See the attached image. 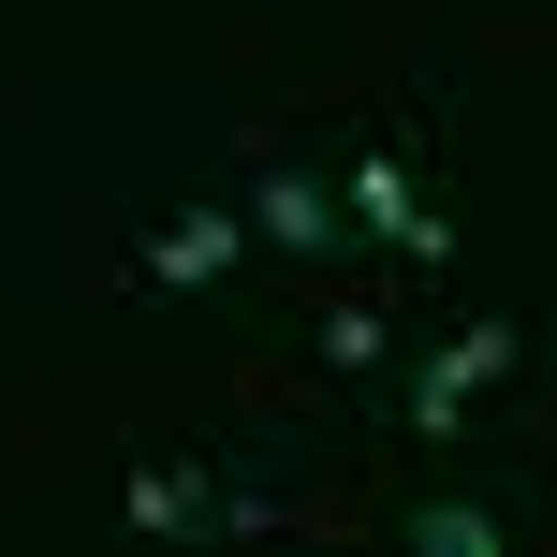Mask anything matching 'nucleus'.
<instances>
[{
	"mask_svg": "<svg viewBox=\"0 0 557 557\" xmlns=\"http://www.w3.org/2000/svg\"><path fill=\"white\" fill-rule=\"evenodd\" d=\"M396 543H411V557H499L513 513H499V499H411V513H396Z\"/></svg>",
	"mask_w": 557,
	"mask_h": 557,
	"instance_id": "obj_7",
	"label": "nucleus"
},
{
	"mask_svg": "<svg viewBox=\"0 0 557 557\" xmlns=\"http://www.w3.org/2000/svg\"><path fill=\"white\" fill-rule=\"evenodd\" d=\"M235 221H250V250H278V264H337V250H352L337 176L294 162V147H264V133H250V206H235Z\"/></svg>",
	"mask_w": 557,
	"mask_h": 557,
	"instance_id": "obj_2",
	"label": "nucleus"
},
{
	"mask_svg": "<svg viewBox=\"0 0 557 557\" xmlns=\"http://www.w3.org/2000/svg\"><path fill=\"white\" fill-rule=\"evenodd\" d=\"M235 264H250V221H235V206H162V221L117 250V294H221Z\"/></svg>",
	"mask_w": 557,
	"mask_h": 557,
	"instance_id": "obj_3",
	"label": "nucleus"
},
{
	"mask_svg": "<svg viewBox=\"0 0 557 557\" xmlns=\"http://www.w3.org/2000/svg\"><path fill=\"white\" fill-rule=\"evenodd\" d=\"M455 425H470V396H455L441 367H411V441H425V455H455Z\"/></svg>",
	"mask_w": 557,
	"mask_h": 557,
	"instance_id": "obj_8",
	"label": "nucleus"
},
{
	"mask_svg": "<svg viewBox=\"0 0 557 557\" xmlns=\"http://www.w3.org/2000/svg\"><path fill=\"white\" fill-rule=\"evenodd\" d=\"M117 513H133V529H206V441H191V455H133Z\"/></svg>",
	"mask_w": 557,
	"mask_h": 557,
	"instance_id": "obj_6",
	"label": "nucleus"
},
{
	"mask_svg": "<svg viewBox=\"0 0 557 557\" xmlns=\"http://www.w3.org/2000/svg\"><path fill=\"white\" fill-rule=\"evenodd\" d=\"M308 382L382 396V382H396V308H382V294H323V308H308Z\"/></svg>",
	"mask_w": 557,
	"mask_h": 557,
	"instance_id": "obj_4",
	"label": "nucleus"
},
{
	"mask_svg": "<svg viewBox=\"0 0 557 557\" xmlns=\"http://www.w3.org/2000/svg\"><path fill=\"white\" fill-rule=\"evenodd\" d=\"M323 176H337V221H352V235H382L411 278H441V264H455V206L425 191V147L396 133V117H352V147H337Z\"/></svg>",
	"mask_w": 557,
	"mask_h": 557,
	"instance_id": "obj_1",
	"label": "nucleus"
},
{
	"mask_svg": "<svg viewBox=\"0 0 557 557\" xmlns=\"http://www.w3.org/2000/svg\"><path fill=\"white\" fill-rule=\"evenodd\" d=\"M425 367H441L455 396H499V382H529V323H499V308H470V323H455V337H441Z\"/></svg>",
	"mask_w": 557,
	"mask_h": 557,
	"instance_id": "obj_5",
	"label": "nucleus"
}]
</instances>
